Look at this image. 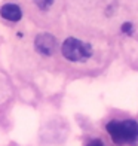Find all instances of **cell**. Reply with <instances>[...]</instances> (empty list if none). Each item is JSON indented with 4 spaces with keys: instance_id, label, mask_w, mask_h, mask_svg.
Returning <instances> with one entry per match:
<instances>
[{
    "instance_id": "cell-1",
    "label": "cell",
    "mask_w": 138,
    "mask_h": 146,
    "mask_svg": "<svg viewBox=\"0 0 138 146\" xmlns=\"http://www.w3.org/2000/svg\"><path fill=\"white\" fill-rule=\"evenodd\" d=\"M107 131L113 142L117 145L134 143L138 140V124L132 119L128 121H111L107 124Z\"/></svg>"
},
{
    "instance_id": "cell-2",
    "label": "cell",
    "mask_w": 138,
    "mask_h": 146,
    "mask_svg": "<svg viewBox=\"0 0 138 146\" xmlns=\"http://www.w3.org/2000/svg\"><path fill=\"white\" fill-rule=\"evenodd\" d=\"M62 55L70 60V61H85L88 60L92 54L91 46L82 40H79L76 37H68L65 39L61 48Z\"/></svg>"
},
{
    "instance_id": "cell-3",
    "label": "cell",
    "mask_w": 138,
    "mask_h": 146,
    "mask_svg": "<svg viewBox=\"0 0 138 146\" xmlns=\"http://www.w3.org/2000/svg\"><path fill=\"white\" fill-rule=\"evenodd\" d=\"M34 45H36V49L40 52V54H43V55H52V54H54V51H55L57 42H55L54 36L46 35V33H45V35H39L36 37Z\"/></svg>"
},
{
    "instance_id": "cell-4",
    "label": "cell",
    "mask_w": 138,
    "mask_h": 146,
    "mask_svg": "<svg viewBox=\"0 0 138 146\" xmlns=\"http://www.w3.org/2000/svg\"><path fill=\"white\" fill-rule=\"evenodd\" d=\"M0 15H2L5 19H8V21H12V23H16L21 19L22 17V11L19 8L18 5H14V3H6L2 6V9H0Z\"/></svg>"
},
{
    "instance_id": "cell-5",
    "label": "cell",
    "mask_w": 138,
    "mask_h": 146,
    "mask_svg": "<svg viewBox=\"0 0 138 146\" xmlns=\"http://www.w3.org/2000/svg\"><path fill=\"white\" fill-rule=\"evenodd\" d=\"M52 2L54 0H34V3L39 9H42V11H46V9H49V6L52 5Z\"/></svg>"
},
{
    "instance_id": "cell-6",
    "label": "cell",
    "mask_w": 138,
    "mask_h": 146,
    "mask_svg": "<svg viewBox=\"0 0 138 146\" xmlns=\"http://www.w3.org/2000/svg\"><path fill=\"white\" fill-rule=\"evenodd\" d=\"M88 146H104V145H103V142H101V140H92Z\"/></svg>"
}]
</instances>
